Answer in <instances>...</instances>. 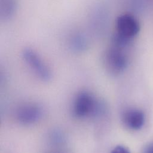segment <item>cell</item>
Returning a JSON list of instances; mask_svg holds the SVG:
<instances>
[{"label": "cell", "mask_w": 153, "mask_h": 153, "mask_svg": "<svg viewBox=\"0 0 153 153\" xmlns=\"http://www.w3.org/2000/svg\"><path fill=\"white\" fill-rule=\"evenodd\" d=\"M99 103L96 98L87 91H81L75 98L72 112L78 118H85L95 115L99 110Z\"/></svg>", "instance_id": "6da1fadb"}, {"label": "cell", "mask_w": 153, "mask_h": 153, "mask_svg": "<svg viewBox=\"0 0 153 153\" xmlns=\"http://www.w3.org/2000/svg\"><path fill=\"white\" fill-rule=\"evenodd\" d=\"M107 70L112 74H118L127 66V59L122 48L112 45L107 49L103 56Z\"/></svg>", "instance_id": "7a4b0ae2"}, {"label": "cell", "mask_w": 153, "mask_h": 153, "mask_svg": "<svg viewBox=\"0 0 153 153\" xmlns=\"http://www.w3.org/2000/svg\"><path fill=\"white\" fill-rule=\"evenodd\" d=\"M23 57L26 63L34 73L44 81L48 80L51 77V73L39 55L30 48H26L23 51Z\"/></svg>", "instance_id": "3957f363"}, {"label": "cell", "mask_w": 153, "mask_h": 153, "mask_svg": "<svg viewBox=\"0 0 153 153\" xmlns=\"http://www.w3.org/2000/svg\"><path fill=\"white\" fill-rule=\"evenodd\" d=\"M117 32L121 35L131 39L140 30V25L137 20L128 14L120 16L116 22Z\"/></svg>", "instance_id": "277c9868"}, {"label": "cell", "mask_w": 153, "mask_h": 153, "mask_svg": "<svg viewBox=\"0 0 153 153\" xmlns=\"http://www.w3.org/2000/svg\"><path fill=\"white\" fill-rule=\"evenodd\" d=\"M122 122L128 128L133 130L140 129L145 123L143 112L138 109L131 108L126 110L122 115Z\"/></svg>", "instance_id": "5b68a950"}, {"label": "cell", "mask_w": 153, "mask_h": 153, "mask_svg": "<svg viewBox=\"0 0 153 153\" xmlns=\"http://www.w3.org/2000/svg\"><path fill=\"white\" fill-rule=\"evenodd\" d=\"M41 115V109L38 105L26 104L18 109L17 118L20 123L24 124H30L38 121Z\"/></svg>", "instance_id": "8992f818"}, {"label": "cell", "mask_w": 153, "mask_h": 153, "mask_svg": "<svg viewBox=\"0 0 153 153\" xmlns=\"http://www.w3.org/2000/svg\"><path fill=\"white\" fill-rule=\"evenodd\" d=\"M16 4L15 0H0V17L2 19H8L14 14Z\"/></svg>", "instance_id": "52a82bcc"}, {"label": "cell", "mask_w": 153, "mask_h": 153, "mask_svg": "<svg viewBox=\"0 0 153 153\" xmlns=\"http://www.w3.org/2000/svg\"><path fill=\"white\" fill-rule=\"evenodd\" d=\"M71 44L75 50H81L85 48L86 42L84 38L82 35H76L72 38Z\"/></svg>", "instance_id": "ba28073f"}, {"label": "cell", "mask_w": 153, "mask_h": 153, "mask_svg": "<svg viewBox=\"0 0 153 153\" xmlns=\"http://www.w3.org/2000/svg\"><path fill=\"white\" fill-rule=\"evenodd\" d=\"M111 153H130L129 150L123 145H118L115 146L111 152Z\"/></svg>", "instance_id": "9c48e42d"}, {"label": "cell", "mask_w": 153, "mask_h": 153, "mask_svg": "<svg viewBox=\"0 0 153 153\" xmlns=\"http://www.w3.org/2000/svg\"><path fill=\"white\" fill-rule=\"evenodd\" d=\"M143 153H153V143L148 145L144 149Z\"/></svg>", "instance_id": "30bf717a"}]
</instances>
